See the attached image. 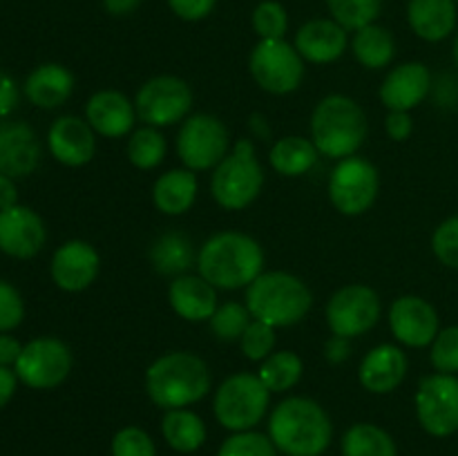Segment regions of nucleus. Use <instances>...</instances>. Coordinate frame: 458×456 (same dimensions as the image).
Wrapping results in <instances>:
<instances>
[{"mask_svg":"<svg viewBox=\"0 0 458 456\" xmlns=\"http://www.w3.org/2000/svg\"><path fill=\"white\" fill-rule=\"evenodd\" d=\"M197 271L215 289H244L264 273V250L246 232H217L197 253Z\"/></svg>","mask_w":458,"mask_h":456,"instance_id":"f257e3e1","label":"nucleus"},{"mask_svg":"<svg viewBox=\"0 0 458 456\" xmlns=\"http://www.w3.org/2000/svg\"><path fill=\"white\" fill-rule=\"evenodd\" d=\"M268 436L286 456H322L334 441V425L320 402L291 396L268 416Z\"/></svg>","mask_w":458,"mask_h":456,"instance_id":"f03ea898","label":"nucleus"},{"mask_svg":"<svg viewBox=\"0 0 458 456\" xmlns=\"http://www.w3.org/2000/svg\"><path fill=\"white\" fill-rule=\"evenodd\" d=\"M213 376L204 358L192 351H168L146 371V392L161 410L195 405L210 392Z\"/></svg>","mask_w":458,"mask_h":456,"instance_id":"7ed1b4c3","label":"nucleus"},{"mask_svg":"<svg viewBox=\"0 0 458 456\" xmlns=\"http://www.w3.org/2000/svg\"><path fill=\"white\" fill-rule=\"evenodd\" d=\"M367 114L353 98L329 94L311 114V141L329 159L353 156L367 139Z\"/></svg>","mask_w":458,"mask_h":456,"instance_id":"20e7f679","label":"nucleus"},{"mask_svg":"<svg viewBox=\"0 0 458 456\" xmlns=\"http://www.w3.org/2000/svg\"><path fill=\"white\" fill-rule=\"evenodd\" d=\"M311 289L293 273H262L250 286H246V307L255 320L271 326H293L311 311Z\"/></svg>","mask_w":458,"mask_h":456,"instance_id":"39448f33","label":"nucleus"},{"mask_svg":"<svg viewBox=\"0 0 458 456\" xmlns=\"http://www.w3.org/2000/svg\"><path fill=\"white\" fill-rule=\"evenodd\" d=\"M264 186V170L255 156L250 139H240L233 152L224 156L210 179L213 199L224 210H244L259 197Z\"/></svg>","mask_w":458,"mask_h":456,"instance_id":"423d86ee","label":"nucleus"},{"mask_svg":"<svg viewBox=\"0 0 458 456\" xmlns=\"http://www.w3.org/2000/svg\"><path fill=\"white\" fill-rule=\"evenodd\" d=\"M271 392L258 374L240 371L224 380L215 392V418L228 432H246L262 423L267 416Z\"/></svg>","mask_w":458,"mask_h":456,"instance_id":"0eeeda50","label":"nucleus"},{"mask_svg":"<svg viewBox=\"0 0 458 456\" xmlns=\"http://www.w3.org/2000/svg\"><path fill=\"white\" fill-rule=\"evenodd\" d=\"M249 70L259 88L282 97L295 92L302 83L304 58L284 38L259 40L250 52Z\"/></svg>","mask_w":458,"mask_h":456,"instance_id":"6e6552de","label":"nucleus"},{"mask_svg":"<svg viewBox=\"0 0 458 456\" xmlns=\"http://www.w3.org/2000/svg\"><path fill=\"white\" fill-rule=\"evenodd\" d=\"M231 137L228 130L217 116L199 114L188 116L177 134V155L188 170H210L217 168L228 155Z\"/></svg>","mask_w":458,"mask_h":456,"instance_id":"1a4fd4ad","label":"nucleus"},{"mask_svg":"<svg viewBox=\"0 0 458 456\" xmlns=\"http://www.w3.org/2000/svg\"><path fill=\"white\" fill-rule=\"evenodd\" d=\"M380 190L378 170L371 161L362 156H347L340 159L331 170L329 177V199L335 210L343 215L356 217L367 213L374 206Z\"/></svg>","mask_w":458,"mask_h":456,"instance_id":"9d476101","label":"nucleus"},{"mask_svg":"<svg viewBox=\"0 0 458 456\" xmlns=\"http://www.w3.org/2000/svg\"><path fill=\"white\" fill-rule=\"evenodd\" d=\"M192 107V89L179 76H155L139 88L134 97V110L146 125L168 128L177 121L188 119Z\"/></svg>","mask_w":458,"mask_h":456,"instance_id":"9b49d317","label":"nucleus"},{"mask_svg":"<svg viewBox=\"0 0 458 456\" xmlns=\"http://www.w3.org/2000/svg\"><path fill=\"white\" fill-rule=\"evenodd\" d=\"M416 416L420 427L437 438L458 432V376H425L416 392Z\"/></svg>","mask_w":458,"mask_h":456,"instance_id":"f8f14e48","label":"nucleus"},{"mask_svg":"<svg viewBox=\"0 0 458 456\" xmlns=\"http://www.w3.org/2000/svg\"><path fill=\"white\" fill-rule=\"evenodd\" d=\"M325 313L331 334L358 338L378 325L380 298L371 286L347 284L331 295Z\"/></svg>","mask_w":458,"mask_h":456,"instance_id":"ddd939ff","label":"nucleus"},{"mask_svg":"<svg viewBox=\"0 0 458 456\" xmlns=\"http://www.w3.org/2000/svg\"><path fill=\"white\" fill-rule=\"evenodd\" d=\"M72 371V353L63 340L36 338L22 347L16 362L18 380L31 389H54Z\"/></svg>","mask_w":458,"mask_h":456,"instance_id":"4468645a","label":"nucleus"},{"mask_svg":"<svg viewBox=\"0 0 458 456\" xmlns=\"http://www.w3.org/2000/svg\"><path fill=\"white\" fill-rule=\"evenodd\" d=\"M389 329L394 338L411 349L432 344L438 335V313L419 295H401L389 308Z\"/></svg>","mask_w":458,"mask_h":456,"instance_id":"2eb2a0df","label":"nucleus"},{"mask_svg":"<svg viewBox=\"0 0 458 456\" xmlns=\"http://www.w3.org/2000/svg\"><path fill=\"white\" fill-rule=\"evenodd\" d=\"M47 232L38 215L27 206L0 210V250L9 258L30 259L40 253Z\"/></svg>","mask_w":458,"mask_h":456,"instance_id":"dca6fc26","label":"nucleus"},{"mask_svg":"<svg viewBox=\"0 0 458 456\" xmlns=\"http://www.w3.org/2000/svg\"><path fill=\"white\" fill-rule=\"evenodd\" d=\"M52 280L58 289L79 293L85 291L101 271V258L97 249L83 240H70L54 253L52 258Z\"/></svg>","mask_w":458,"mask_h":456,"instance_id":"f3484780","label":"nucleus"},{"mask_svg":"<svg viewBox=\"0 0 458 456\" xmlns=\"http://www.w3.org/2000/svg\"><path fill=\"white\" fill-rule=\"evenodd\" d=\"M40 143L25 121L0 119V174L18 179L38 168Z\"/></svg>","mask_w":458,"mask_h":456,"instance_id":"a211bd4d","label":"nucleus"},{"mask_svg":"<svg viewBox=\"0 0 458 456\" xmlns=\"http://www.w3.org/2000/svg\"><path fill=\"white\" fill-rule=\"evenodd\" d=\"M47 146L54 159L70 168H79L92 161L97 152V137L88 119L79 116H61L52 123L47 134Z\"/></svg>","mask_w":458,"mask_h":456,"instance_id":"6ab92c4d","label":"nucleus"},{"mask_svg":"<svg viewBox=\"0 0 458 456\" xmlns=\"http://www.w3.org/2000/svg\"><path fill=\"white\" fill-rule=\"evenodd\" d=\"M432 88V74L423 63H403L385 76L380 101L389 112H410L425 101Z\"/></svg>","mask_w":458,"mask_h":456,"instance_id":"aec40b11","label":"nucleus"},{"mask_svg":"<svg viewBox=\"0 0 458 456\" xmlns=\"http://www.w3.org/2000/svg\"><path fill=\"white\" fill-rule=\"evenodd\" d=\"M410 360L396 344H378L365 353L358 369L360 384L371 393H392L405 380Z\"/></svg>","mask_w":458,"mask_h":456,"instance_id":"412c9836","label":"nucleus"},{"mask_svg":"<svg viewBox=\"0 0 458 456\" xmlns=\"http://www.w3.org/2000/svg\"><path fill=\"white\" fill-rule=\"evenodd\" d=\"M85 119L101 137L119 139L132 132L137 110H134V101H130L123 92L101 89L89 97L88 106H85Z\"/></svg>","mask_w":458,"mask_h":456,"instance_id":"4be33fe9","label":"nucleus"},{"mask_svg":"<svg viewBox=\"0 0 458 456\" xmlns=\"http://www.w3.org/2000/svg\"><path fill=\"white\" fill-rule=\"evenodd\" d=\"M347 43V30L343 25H338L334 18H316L300 27L293 45L304 61L327 65L343 56Z\"/></svg>","mask_w":458,"mask_h":456,"instance_id":"5701e85b","label":"nucleus"},{"mask_svg":"<svg viewBox=\"0 0 458 456\" xmlns=\"http://www.w3.org/2000/svg\"><path fill=\"white\" fill-rule=\"evenodd\" d=\"M168 302L173 311L186 322H206L217 311V289L204 277L179 275L168 286Z\"/></svg>","mask_w":458,"mask_h":456,"instance_id":"b1692460","label":"nucleus"},{"mask_svg":"<svg viewBox=\"0 0 458 456\" xmlns=\"http://www.w3.org/2000/svg\"><path fill=\"white\" fill-rule=\"evenodd\" d=\"M74 92V76L58 63L36 67L25 80V97L43 110L61 107Z\"/></svg>","mask_w":458,"mask_h":456,"instance_id":"393cba45","label":"nucleus"},{"mask_svg":"<svg viewBox=\"0 0 458 456\" xmlns=\"http://www.w3.org/2000/svg\"><path fill=\"white\" fill-rule=\"evenodd\" d=\"M407 21L419 38L438 43L454 31L456 3L454 0H410Z\"/></svg>","mask_w":458,"mask_h":456,"instance_id":"a878e982","label":"nucleus"},{"mask_svg":"<svg viewBox=\"0 0 458 456\" xmlns=\"http://www.w3.org/2000/svg\"><path fill=\"white\" fill-rule=\"evenodd\" d=\"M197 190H199V183L192 170H168L152 186V204L164 215H183L195 204Z\"/></svg>","mask_w":458,"mask_h":456,"instance_id":"bb28decb","label":"nucleus"},{"mask_svg":"<svg viewBox=\"0 0 458 456\" xmlns=\"http://www.w3.org/2000/svg\"><path fill=\"white\" fill-rule=\"evenodd\" d=\"M150 262L159 275L179 277L186 275L188 268L197 264V253L192 241L183 232L170 231L164 232L152 241Z\"/></svg>","mask_w":458,"mask_h":456,"instance_id":"cd10ccee","label":"nucleus"},{"mask_svg":"<svg viewBox=\"0 0 458 456\" xmlns=\"http://www.w3.org/2000/svg\"><path fill=\"white\" fill-rule=\"evenodd\" d=\"M161 434H164L165 443L174 452H182V454L197 452L206 443V436H208L201 416L186 410V407L165 411L164 420H161Z\"/></svg>","mask_w":458,"mask_h":456,"instance_id":"c85d7f7f","label":"nucleus"},{"mask_svg":"<svg viewBox=\"0 0 458 456\" xmlns=\"http://www.w3.org/2000/svg\"><path fill=\"white\" fill-rule=\"evenodd\" d=\"M316 143L304 137H284L268 152L271 168L282 177H302L318 164Z\"/></svg>","mask_w":458,"mask_h":456,"instance_id":"c756f323","label":"nucleus"},{"mask_svg":"<svg viewBox=\"0 0 458 456\" xmlns=\"http://www.w3.org/2000/svg\"><path fill=\"white\" fill-rule=\"evenodd\" d=\"M352 52L367 70H383L396 56V43H394L392 31L371 22L353 34Z\"/></svg>","mask_w":458,"mask_h":456,"instance_id":"7c9ffc66","label":"nucleus"},{"mask_svg":"<svg viewBox=\"0 0 458 456\" xmlns=\"http://www.w3.org/2000/svg\"><path fill=\"white\" fill-rule=\"evenodd\" d=\"M343 456H398L396 443L387 429L374 423H356L344 432Z\"/></svg>","mask_w":458,"mask_h":456,"instance_id":"2f4dec72","label":"nucleus"},{"mask_svg":"<svg viewBox=\"0 0 458 456\" xmlns=\"http://www.w3.org/2000/svg\"><path fill=\"white\" fill-rule=\"evenodd\" d=\"M304 362L295 351H273L271 356L264 358L259 365L258 376L271 393H282L293 389L302 380Z\"/></svg>","mask_w":458,"mask_h":456,"instance_id":"473e14b6","label":"nucleus"},{"mask_svg":"<svg viewBox=\"0 0 458 456\" xmlns=\"http://www.w3.org/2000/svg\"><path fill=\"white\" fill-rule=\"evenodd\" d=\"M165 156V137L159 132V128H146L132 132L128 141V159L134 168L152 170L164 161Z\"/></svg>","mask_w":458,"mask_h":456,"instance_id":"72a5a7b5","label":"nucleus"},{"mask_svg":"<svg viewBox=\"0 0 458 456\" xmlns=\"http://www.w3.org/2000/svg\"><path fill=\"white\" fill-rule=\"evenodd\" d=\"M331 18L347 31H358L376 22L383 0H327Z\"/></svg>","mask_w":458,"mask_h":456,"instance_id":"f704fd0d","label":"nucleus"},{"mask_svg":"<svg viewBox=\"0 0 458 456\" xmlns=\"http://www.w3.org/2000/svg\"><path fill=\"white\" fill-rule=\"evenodd\" d=\"M210 331L222 342H235L244 335L249 325L253 322L249 307L242 302H224L210 317Z\"/></svg>","mask_w":458,"mask_h":456,"instance_id":"c9c22d12","label":"nucleus"},{"mask_svg":"<svg viewBox=\"0 0 458 456\" xmlns=\"http://www.w3.org/2000/svg\"><path fill=\"white\" fill-rule=\"evenodd\" d=\"M217 456H277V447L271 436L255 429L233 432L219 447Z\"/></svg>","mask_w":458,"mask_h":456,"instance_id":"e433bc0d","label":"nucleus"},{"mask_svg":"<svg viewBox=\"0 0 458 456\" xmlns=\"http://www.w3.org/2000/svg\"><path fill=\"white\" fill-rule=\"evenodd\" d=\"M250 22H253V30L259 36V40L284 38L286 30H289L286 9L277 0H264V3H259L255 7Z\"/></svg>","mask_w":458,"mask_h":456,"instance_id":"4c0bfd02","label":"nucleus"},{"mask_svg":"<svg viewBox=\"0 0 458 456\" xmlns=\"http://www.w3.org/2000/svg\"><path fill=\"white\" fill-rule=\"evenodd\" d=\"M242 353H244L249 360L262 362L264 358H268L276 347V326L267 325L262 320H255L249 325V329L244 331V335L240 338Z\"/></svg>","mask_w":458,"mask_h":456,"instance_id":"58836bf2","label":"nucleus"},{"mask_svg":"<svg viewBox=\"0 0 458 456\" xmlns=\"http://www.w3.org/2000/svg\"><path fill=\"white\" fill-rule=\"evenodd\" d=\"M112 456H157V447L146 429L130 425L112 438Z\"/></svg>","mask_w":458,"mask_h":456,"instance_id":"ea45409f","label":"nucleus"},{"mask_svg":"<svg viewBox=\"0 0 458 456\" xmlns=\"http://www.w3.org/2000/svg\"><path fill=\"white\" fill-rule=\"evenodd\" d=\"M434 369L438 374H458V326H447L438 331L429 353Z\"/></svg>","mask_w":458,"mask_h":456,"instance_id":"a19ab883","label":"nucleus"},{"mask_svg":"<svg viewBox=\"0 0 458 456\" xmlns=\"http://www.w3.org/2000/svg\"><path fill=\"white\" fill-rule=\"evenodd\" d=\"M432 250L438 262L458 271V215L445 219L432 235Z\"/></svg>","mask_w":458,"mask_h":456,"instance_id":"79ce46f5","label":"nucleus"},{"mask_svg":"<svg viewBox=\"0 0 458 456\" xmlns=\"http://www.w3.org/2000/svg\"><path fill=\"white\" fill-rule=\"evenodd\" d=\"M25 317V304L21 293L9 282L0 280V334L16 329Z\"/></svg>","mask_w":458,"mask_h":456,"instance_id":"37998d69","label":"nucleus"},{"mask_svg":"<svg viewBox=\"0 0 458 456\" xmlns=\"http://www.w3.org/2000/svg\"><path fill=\"white\" fill-rule=\"evenodd\" d=\"M215 4L217 0H168V7L173 9L174 16L186 22L204 21L206 16L213 13Z\"/></svg>","mask_w":458,"mask_h":456,"instance_id":"c03bdc74","label":"nucleus"},{"mask_svg":"<svg viewBox=\"0 0 458 456\" xmlns=\"http://www.w3.org/2000/svg\"><path fill=\"white\" fill-rule=\"evenodd\" d=\"M18 106V85L7 72L0 70V119H7Z\"/></svg>","mask_w":458,"mask_h":456,"instance_id":"a18cd8bd","label":"nucleus"},{"mask_svg":"<svg viewBox=\"0 0 458 456\" xmlns=\"http://www.w3.org/2000/svg\"><path fill=\"white\" fill-rule=\"evenodd\" d=\"M411 128H414V123H411L410 112H389L387 119H385V130H387L389 139H394V141L410 139Z\"/></svg>","mask_w":458,"mask_h":456,"instance_id":"49530a36","label":"nucleus"},{"mask_svg":"<svg viewBox=\"0 0 458 456\" xmlns=\"http://www.w3.org/2000/svg\"><path fill=\"white\" fill-rule=\"evenodd\" d=\"M352 356V338L344 335H331L325 344V358L331 365H343Z\"/></svg>","mask_w":458,"mask_h":456,"instance_id":"de8ad7c7","label":"nucleus"},{"mask_svg":"<svg viewBox=\"0 0 458 456\" xmlns=\"http://www.w3.org/2000/svg\"><path fill=\"white\" fill-rule=\"evenodd\" d=\"M22 353V344L13 335L0 334V367L16 365Z\"/></svg>","mask_w":458,"mask_h":456,"instance_id":"09e8293b","label":"nucleus"},{"mask_svg":"<svg viewBox=\"0 0 458 456\" xmlns=\"http://www.w3.org/2000/svg\"><path fill=\"white\" fill-rule=\"evenodd\" d=\"M16 371H12L9 367H0V410L12 401L13 392H16Z\"/></svg>","mask_w":458,"mask_h":456,"instance_id":"8fccbe9b","label":"nucleus"},{"mask_svg":"<svg viewBox=\"0 0 458 456\" xmlns=\"http://www.w3.org/2000/svg\"><path fill=\"white\" fill-rule=\"evenodd\" d=\"M18 204V190L16 183L7 174H0V210L12 208Z\"/></svg>","mask_w":458,"mask_h":456,"instance_id":"3c124183","label":"nucleus"},{"mask_svg":"<svg viewBox=\"0 0 458 456\" xmlns=\"http://www.w3.org/2000/svg\"><path fill=\"white\" fill-rule=\"evenodd\" d=\"M141 4V0H103V7L112 16H128Z\"/></svg>","mask_w":458,"mask_h":456,"instance_id":"603ef678","label":"nucleus"},{"mask_svg":"<svg viewBox=\"0 0 458 456\" xmlns=\"http://www.w3.org/2000/svg\"><path fill=\"white\" fill-rule=\"evenodd\" d=\"M454 58H456V65H458V36H456V40H454Z\"/></svg>","mask_w":458,"mask_h":456,"instance_id":"864d4df0","label":"nucleus"},{"mask_svg":"<svg viewBox=\"0 0 458 456\" xmlns=\"http://www.w3.org/2000/svg\"><path fill=\"white\" fill-rule=\"evenodd\" d=\"M454 3H458V0H454Z\"/></svg>","mask_w":458,"mask_h":456,"instance_id":"5fc2aeb1","label":"nucleus"}]
</instances>
